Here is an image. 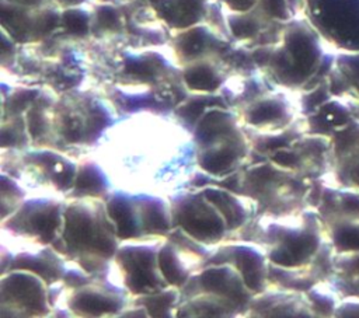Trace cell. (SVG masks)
I'll return each mask as SVG.
<instances>
[{"instance_id": "6da1fadb", "label": "cell", "mask_w": 359, "mask_h": 318, "mask_svg": "<svg viewBox=\"0 0 359 318\" xmlns=\"http://www.w3.org/2000/svg\"><path fill=\"white\" fill-rule=\"evenodd\" d=\"M60 238L65 252L88 272L107 268L119 247L105 202L94 196H76L66 205Z\"/></svg>"}, {"instance_id": "7a4b0ae2", "label": "cell", "mask_w": 359, "mask_h": 318, "mask_svg": "<svg viewBox=\"0 0 359 318\" xmlns=\"http://www.w3.org/2000/svg\"><path fill=\"white\" fill-rule=\"evenodd\" d=\"M325 238L324 224L314 209L273 217L264 228L268 261L286 268L309 265Z\"/></svg>"}, {"instance_id": "3957f363", "label": "cell", "mask_w": 359, "mask_h": 318, "mask_svg": "<svg viewBox=\"0 0 359 318\" xmlns=\"http://www.w3.org/2000/svg\"><path fill=\"white\" fill-rule=\"evenodd\" d=\"M323 60L317 32L299 21L285 29L279 46L272 49L268 67L279 83L297 87L318 74Z\"/></svg>"}, {"instance_id": "277c9868", "label": "cell", "mask_w": 359, "mask_h": 318, "mask_svg": "<svg viewBox=\"0 0 359 318\" xmlns=\"http://www.w3.org/2000/svg\"><path fill=\"white\" fill-rule=\"evenodd\" d=\"M161 235H143L123 240L112 259L121 275L122 284L128 291L137 296L153 294L170 284L161 273L158 254L163 242Z\"/></svg>"}, {"instance_id": "5b68a950", "label": "cell", "mask_w": 359, "mask_h": 318, "mask_svg": "<svg viewBox=\"0 0 359 318\" xmlns=\"http://www.w3.org/2000/svg\"><path fill=\"white\" fill-rule=\"evenodd\" d=\"M174 227H180L205 245L216 244L229 230L224 217L205 192L178 193L171 199Z\"/></svg>"}, {"instance_id": "8992f818", "label": "cell", "mask_w": 359, "mask_h": 318, "mask_svg": "<svg viewBox=\"0 0 359 318\" xmlns=\"http://www.w3.org/2000/svg\"><path fill=\"white\" fill-rule=\"evenodd\" d=\"M177 233L170 231L163 242L158 254V263L163 276L170 286L182 287L199 265H205L210 255L205 251V244L192 238L180 227H174Z\"/></svg>"}, {"instance_id": "52a82bcc", "label": "cell", "mask_w": 359, "mask_h": 318, "mask_svg": "<svg viewBox=\"0 0 359 318\" xmlns=\"http://www.w3.org/2000/svg\"><path fill=\"white\" fill-rule=\"evenodd\" d=\"M1 315H45L49 311L46 282L36 273L13 269L1 279Z\"/></svg>"}, {"instance_id": "ba28073f", "label": "cell", "mask_w": 359, "mask_h": 318, "mask_svg": "<svg viewBox=\"0 0 359 318\" xmlns=\"http://www.w3.org/2000/svg\"><path fill=\"white\" fill-rule=\"evenodd\" d=\"M62 203L49 198L29 199L10 216L8 227L29 238H38L43 244H53L63 230Z\"/></svg>"}, {"instance_id": "9c48e42d", "label": "cell", "mask_w": 359, "mask_h": 318, "mask_svg": "<svg viewBox=\"0 0 359 318\" xmlns=\"http://www.w3.org/2000/svg\"><path fill=\"white\" fill-rule=\"evenodd\" d=\"M57 7H22L1 0L3 29L17 41H31L50 34L60 24Z\"/></svg>"}, {"instance_id": "30bf717a", "label": "cell", "mask_w": 359, "mask_h": 318, "mask_svg": "<svg viewBox=\"0 0 359 318\" xmlns=\"http://www.w3.org/2000/svg\"><path fill=\"white\" fill-rule=\"evenodd\" d=\"M331 172L341 186L359 189V119L331 134Z\"/></svg>"}, {"instance_id": "8fae6325", "label": "cell", "mask_w": 359, "mask_h": 318, "mask_svg": "<svg viewBox=\"0 0 359 318\" xmlns=\"http://www.w3.org/2000/svg\"><path fill=\"white\" fill-rule=\"evenodd\" d=\"M268 256L250 244H229L210 255L206 263H231L252 293L264 291L268 280ZM205 263V265H206Z\"/></svg>"}, {"instance_id": "7c38bea8", "label": "cell", "mask_w": 359, "mask_h": 318, "mask_svg": "<svg viewBox=\"0 0 359 318\" xmlns=\"http://www.w3.org/2000/svg\"><path fill=\"white\" fill-rule=\"evenodd\" d=\"M125 296L112 286H90L83 284L76 287L70 296L67 305L77 315H109L123 311Z\"/></svg>"}, {"instance_id": "4fadbf2b", "label": "cell", "mask_w": 359, "mask_h": 318, "mask_svg": "<svg viewBox=\"0 0 359 318\" xmlns=\"http://www.w3.org/2000/svg\"><path fill=\"white\" fill-rule=\"evenodd\" d=\"M250 311L255 315L271 317H314L306 293L278 287L273 293H264L257 300H251Z\"/></svg>"}, {"instance_id": "5bb4252c", "label": "cell", "mask_w": 359, "mask_h": 318, "mask_svg": "<svg viewBox=\"0 0 359 318\" xmlns=\"http://www.w3.org/2000/svg\"><path fill=\"white\" fill-rule=\"evenodd\" d=\"M323 223L330 220L359 221V189L338 184L324 185L321 200L316 207Z\"/></svg>"}, {"instance_id": "9a60e30c", "label": "cell", "mask_w": 359, "mask_h": 318, "mask_svg": "<svg viewBox=\"0 0 359 318\" xmlns=\"http://www.w3.org/2000/svg\"><path fill=\"white\" fill-rule=\"evenodd\" d=\"M244 153L245 141L238 132L202 147L199 164L209 174L222 175L231 171Z\"/></svg>"}, {"instance_id": "2e32d148", "label": "cell", "mask_w": 359, "mask_h": 318, "mask_svg": "<svg viewBox=\"0 0 359 318\" xmlns=\"http://www.w3.org/2000/svg\"><path fill=\"white\" fill-rule=\"evenodd\" d=\"M105 206L116 227L119 240H132L144 235L135 195L125 191L111 192Z\"/></svg>"}, {"instance_id": "e0dca14e", "label": "cell", "mask_w": 359, "mask_h": 318, "mask_svg": "<svg viewBox=\"0 0 359 318\" xmlns=\"http://www.w3.org/2000/svg\"><path fill=\"white\" fill-rule=\"evenodd\" d=\"M57 255L59 254L49 247H42L39 251L28 249L18 252L13 259H10L8 266L10 270H31L39 275L46 283H55L63 279L66 272V268Z\"/></svg>"}, {"instance_id": "ac0fdd59", "label": "cell", "mask_w": 359, "mask_h": 318, "mask_svg": "<svg viewBox=\"0 0 359 318\" xmlns=\"http://www.w3.org/2000/svg\"><path fill=\"white\" fill-rule=\"evenodd\" d=\"M160 18L175 29H185L199 24L209 0H149Z\"/></svg>"}, {"instance_id": "d6986e66", "label": "cell", "mask_w": 359, "mask_h": 318, "mask_svg": "<svg viewBox=\"0 0 359 318\" xmlns=\"http://www.w3.org/2000/svg\"><path fill=\"white\" fill-rule=\"evenodd\" d=\"M175 50L178 57L181 56L185 62L205 59L210 52H216L223 45L217 35L206 25H192L181 29L175 38Z\"/></svg>"}, {"instance_id": "ffe728a7", "label": "cell", "mask_w": 359, "mask_h": 318, "mask_svg": "<svg viewBox=\"0 0 359 318\" xmlns=\"http://www.w3.org/2000/svg\"><path fill=\"white\" fill-rule=\"evenodd\" d=\"M144 235H164L172 228L171 202L151 193L135 195Z\"/></svg>"}, {"instance_id": "44dd1931", "label": "cell", "mask_w": 359, "mask_h": 318, "mask_svg": "<svg viewBox=\"0 0 359 318\" xmlns=\"http://www.w3.org/2000/svg\"><path fill=\"white\" fill-rule=\"evenodd\" d=\"M203 192L222 213L229 230L241 227L250 219L251 210H248L247 198H238L227 189H219L213 186L203 189Z\"/></svg>"}, {"instance_id": "7402d4cb", "label": "cell", "mask_w": 359, "mask_h": 318, "mask_svg": "<svg viewBox=\"0 0 359 318\" xmlns=\"http://www.w3.org/2000/svg\"><path fill=\"white\" fill-rule=\"evenodd\" d=\"M339 297H359V252H335L330 279Z\"/></svg>"}, {"instance_id": "603a6c76", "label": "cell", "mask_w": 359, "mask_h": 318, "mask_svg": "<svg viewBox=\"0 0 359 318\" xmlns=\"http://www.w3.org/2000/svg\"><path fill=\"white\" fill-rule=\"evenodd\" d=\"M182 78L189 90L203 94L215 92L224 81L217 66L206 57L187 63L182 71Z\"/></svg>"}, {"instance_id": "cb8c5ba5", "label": "cell", "mask_w": 359, "mask_h": 318, "mask_svg": "<svg viewBox=\"0 0 359 318\" xmlns=\"http://www.w3.org/2000/svg\"><path fill=\"white\" fill-rule=\"evenodd\" d=\"M290 118L287 104L278 97H266L257 99L245 111V120L255 126L289 122Z\"/></svg>"}, {"instance_id": "d4e9b609", "label": "cell", "mask_w": 359, "mask_h": 318, "mask_svg": "<svg viewBox=\"0 0 359 318\" xmlns=\"http://www.w3.org/2000/svg\"><path fill=\"white\" fill-rule=\"evenodd\" d=\"M109 189V181L102 168L90 161L77 167V175L73 185V193L76 196H104Z\"/></svg>"}, {"instance_id": "484cf974", "label": "cell", "mask_w": 359, "mask_h": 318, "mask_svg": "<svg viewBox=\"0 0 359 318\" xmlns=\"http://www.w3.org/2000/svg\"><path fill=\"white\" fill-rule=\"evenodd\" d=\"M323 224L335 252H359V221L330 220Z\"/></svg>"}, {"instance_id": "4316f807", "label": "cell", "mask_w": 359, "mask_h": 318, "mask_svg": "<svg viewBox=\"0 0 359 318\" xmlns=\"http://www.w3.org/2000/svg\"><path fill=\"white\" fill-rule=\"evenodd\" d=\"M306 297L314 317H334L337 305L341 300L330 280L316 283L306 291Z\"/></svg>"}, {"instance_id": "83f0119b", "label": "cell", "mask_w": 359, "mask_h": 318, "mask_svg": "<svg viewBox=\"0 0 359 318\" xmlns=\"http://www.w3.org/2000/svg\"><path fill=\"white\" fill-rule=\"evenodd\" d=\"M259 10V8H258ZM255 8L250 11H229L226 14V25L229 32L236 39H251L261 31L262 22L261 17H265L264 13H254Z\"/></svg>"}, {"instance_id": "f1b7e54d", "label": "cell", "mask_w": 359, "mask_h": 318, "mask_svg": "<svg viewBox=\"0 0 359 318\" xmlns=\"http://www.w3.org/2000/svg\"><path fill=\"white\" fill-rule=\"evenodd\" d=\"M181 300V290L175 286H168L167 289L146 294L139 304L144 305L146 310L151 317H168L171 315L170 311H174V305Z\"/></svg>"}, {"instance_id": "f546056e", "label": "cell", "mask_w": 359, "mask_h": 318, "mask_svg": "<svg viewBox=\"0 0 359 318\" xmlns=\"http://www.w3.org/2000/svg\"><path fill=\"white\" fill-rule=\"evenodd\" d=\"M60 24L72 35H87L91 28V13L83 6L66 7L62 10Z\"/></svg>"}, {"instance_id": "4dcf8cb0", "label": "cell", "mask_w": 359, "mask_h": 318, "mask_svg": "<svg viewBox=\"0 0 359 318\" xmlns=\"http://www.w3.org/2000/svg\"><path fill=\"white\" fill-rule=\"evenodd\" d=\"M210 97H192L191 99L185 101L177 111L178 116L185 119L187 122H198L201 116L210 108Z\"/></svg>"}, {"instance_id": "1f68e13d", "label": "cell", "mask_w": 359, "mask_h": 318, "mask_svg": "<svg viewBox=\"0 0 359 318\" xmlns=\"http://www.w3.org/2000/svg\"><path fill=\"white\" fill-rule=\"evenodd\" d=\"M98 28L104 31H119L122 28V18L118 8L111 4H101L95 8L94 17Z\"/></svg>"}, {"instance_id": "d6a6232c", "label": "cell", "mask_w": 359, "mask_h": 318, "mask_svg": "<svg viewBox=\"0 0 359 318\" xmlns=\"http://www.w3.org/2000/svg\"><path fill=\"white\" fill-rule=\"evenodd\" d=\"M257 7L266 18L276 21L292 20V7L287 0H258Z\"/></svg>"}, {"instance_id": "836d02e7", "label": "cell", "mask_w": 359, "mask_h": 318, "mask_svg": "<svg viewBox=\"0 0 359 318\" xmlns=\"http://www.w3.org/2000/svg\"><path fill=\"white\" fill-rule=\"evenodd\" d=\"M334 317H359V297H342L337 305Z\"/></svg>"}, {"instance_id": "e575fe53", "label": "cell", "mask_w": 359, "mask_h": 318, "mask_svg": "<svg viewBox=\"0 0 359 318\" xmlns=\"http://www.w3.org/2000/svg\"><path fill=\"white\" fill-rule=\"evenodd\" d=\"M229 11H250L257 7L258 0H216Z\"/></svg>"}, {"instance_id": "d590c367", "label": "cell", "mask_w": 359, "mask_h": 318, "mask_svg": "<svg viewBox=\"0 0 359 318\" xmlns=\"http://www.w3.org/2000/svg\"><path fill=\"white\" fill-rule=\"evenodd\" d=\"M4 1H8V3H11V4H17V6H22V7L36 8V7L50 6L55 0H4Z\"/></svg>"}, {"instance_id": "8d00e7d4", "label": "cell", "mask_w": 359, "mask_h": 318, "mask_svg": "<svg viewBox=\"0 0 359 318\" xmlns=\"http://www.w3.org/2000/svg\"><path fill=\"white\" fill-rule=\"evenodd\" d=\"M87 0H55V3L60 7H74V6H83Z\"/></svg>"}]
</instances>
